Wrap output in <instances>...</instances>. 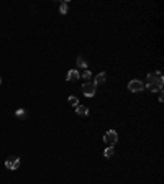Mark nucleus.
Instances as JSON below:
<instances>
[{
	"label": "nucleus",
	"instance_id": "obj_1",
	"mask_svg": "<svg viewBox=\"0 0 164 184\" xmlns=\"http://www.w3.org/2000/svg\"><path fill=\"white\" fill-rule=\"evenodd\" d=\"M117 141H118V133L115 132V130H109V132L103 135V143H105V145L113 146Z\"/></svg>",
	"mask_w": 164,
	"mask_h": 184
},
{
	"label": "nucleus",
	"instance_id": "obj_2",
	"mask_svg": "<svg viewBox=\"0 0 164 184\" xmlns=\"http://www.w3.org/2000/svg\"><path fill=\"white\" fill-rule=\"evenodd\" d=\"M95 89H97V85L94 82H84L82 84V92L85 97H94L95 95Z\"/></svg>",
	"mask_w": 164,
	"mask_h": 184
},
{
	"label": "nucleus",
	"instance_id": "obj_3",
	"mask_svg": "<svg viewBox=\"0 0 164 184\" xmlns=\"http://www.w3.org/2000/svg\"><path fill=\"white\" fill-rule=\"evenodd\" d=\"M143 89H145V84H143L141 81H138V79H133V81L128 82V91L130 92H141Z\"/></svg>",
	"mask_w": 164,
	"mask_h": 184
},
{
	"label": "nucleus",
	"instance_id": "obj_4",
	"mask_svg": "<svg viewBox=\"0 0 164 184\" xmlns=\"http://www.w3.org/2000/svg\"><path fill=\"white\" fill-rule=\"evenodd\" d=\"M5 166L8 168L10 171H17L18 168H20V158H18V156H10V158H7Z\"/></svg>",
	"mask_w": 164,
	"mask_h": 184
},
{
	"label": "nucleus",
	"instance_id": "obj_5",
	"mask_svg": "<svg viewBox=\"0 0 164 184\" xmlns=\"http://www.w3.org/2000/svg\"><path fill=\"white\" fill-rule=\"evenodd\" d=\"M75 112H77V115H89V109H87L85 105H77V107H75Z\"/></svg>",
	"mask_w": 164,
	"mask_h": 184
},
{
	"label": "nucleus",
	"instance_id": "obj_6",
	"mask_svg": "<svg viewBox=\"0 0 164 184\" xmlns=\"http://www.w3.org/2000/svg\"><path fill=\"white\" fill-rule=\"evenodd\" d=\"M107 81V74L105 72H100V74H97V77H95V81H94V84L97 85V84H103Z\"/></svg>",
	"mask_w": 164,
	"mask_h": 184
},
{
	"label": "nucleus",
	"instance_id": "obj_7",
	"mask_svg": "<svg viewBox=\"0 0 164 184\" xmlns=\"http://www.w3.org/2000/svg\"><path fill=\"white\" fill-rule=\"evenodd\" d=\"M79 79V72L75 71V69H71L69 72H67V81H77Z\"/></svg>",
	"mask_w": 164,
	"mask_h": 184
},
{
	"label": "nucleus",
	"instance_id": "obj_8",
	"mask_svg": "<svg viewBox=\"0 0 164 184\" xmlns=\"http://www.w3.org/2000/svg\"><path fill=\"white\" fill-rule=\"evenodd\" d=\"M145 87H148L151 92H159V91H161V87H159V85L156 84V82H146Z\"/></svg>",
	"mask_w": 164,
	"mask_h": 184
},
{
	"label": "nucleus",
	"instance_id": "obj_9",
	"mask_svg": "<svg viewBox=\"0 0 164 184\" xmlns=\"http://www.w3.org/2000/svg\"><path fill=\"white\" fill-rule=\"evenodd\" d=\"M15 115H17L18 118H22V120H25V118L28 117V112H26L25 109H18L17 112H15Z\"/></svg>",
	"mask_w": 164,
	"mask_h": 184
},
{
	"label": "nucleus",
	"instance_id": "obj_10",
	"mask_svg": "<svg viewBox=\"0 0 164 184\" xmlns=\"http://www.w3.org/2000/svg\"><path fill=\"white\" fill-rule=\"evenodd\" d=\"M67 10H69V3H67V2H62L61 5H59V13H61V15H66Z\"/></svg>",
	"mask_w": 164,
	"mask_h": 184
},
{
	"label": "nucleus",
	"instance_id": "obj_11",
	"mask_svg": "<svg viewBox=\"0 0 164 184\" xmlns=\"http://www.w3.org/2000/svg\"><path fill=\"white\" fill-rule=\"evenodd\" d=\"M77 66L82 68V69H87V63H85V59H84L82 56H79V58H77Z\"/></svg>",
	"mask_w": 164,
	"mask_h": 184
},
{
	"label": "nucleus",
	"instance_id": "obj_12",
	"mask_svg": "<svg viewBox=\"0 0 164 184\" xmlns=\"http://www.w3.org/2000/svg\"><path fill=\"white\" fill-rule=\"evenodd\" d=\"M113 153H115V148L113 146H109L105 151H103V154H105V158H110V156H113Z\"/></svg>",
	"mask_w": 164,
	"mask_h": 184
},
{
	"label": "nucleus",
	"instance_id": "obj_13",
	"mask_svg": "<svg viewBox=\"0 0 164 184\" xmlns=\"http://www.w3.org/2000/svg\"><path fill=\"white\" fill-rule=\"evenodd\" d=\"M67 102H69L71 105H74V107H77V105H79V99L75 95H71L69 99H67Z\"/></svg>",
	"mask_w": 164,
	"mask_h": 184
},
{
	"label": "nucleus",
	"instance_id": "obj_14",
	"mask_svg": "<svg viewBox=\"0 0 164 184\" xmlns=\"http://www.w3.org/2000/svg\"><path fill=\"white\" fill-rule=\"evenodd\" d=\"M82 77H84V79H90V77H92V72L85 69V71H84V74H82Z\"/></svg>",
	"mask_w": 164,
	"mask_h": 184
},
{
	"label": "nucleus",
	"instance_id": "obj_15",
	"mask_svg": "<svg viewBox=\"0 0 164 184\" xmlns=\"http://www.w3.org/2000/svg\"><path fill=\"white\" fill-rule=\"evenodd\" d=\"M158 99H159V102H162L164 100V95H162V92L159 91V94H158Z\"/></svg>",
	"mask_w": 164,
	"mask_h": 184
},
{
	"label": "nucleus",
	"instance_id": "obj_16",
	"mask_svg": "<svg viewBox=\"0 0 164 184\" xmlns=\"http://www.w3.org/2000/svg\"><path fill=\"white\" fill-rule=\"evenodd\" d=\"M0 84H2V77H0Z\"/></svg>",
	"mask_w": 164,
	"mask_h": 184
}]
</instances>
